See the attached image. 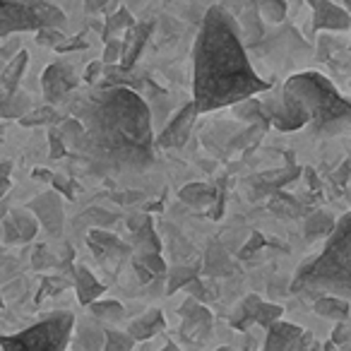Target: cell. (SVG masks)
Wrapping results in <instances>:
<instances>
[{"instance_id":"obj_7","label":"cell","mask_w":351,"mask_h":351,"mask_svg":"<svg viewBox=\"0 0 351 351\" xmlns=\"http://www.w3.org/2000/svg\"><path fill=\"white\" fill-rule=\"evenodd\" d=\"M44 29L36 12L22 0H0V39L15 32H39Z\"/></svg>"},{"instance_id":"obj_41","label":"cell","mask_w":351,"mask_h":351,"mask_svg":"<svg viewBox=\"0 0 351 351\" xmlns=\"http://www.w3.org/2000/svg\"><path fill=\"white\" fill-rule=\"evenodd\" d=\"M263 245H265L263 234H253V239H250L248 243L243 245V250H241V258H248V255H253L255 250H260Z\"/></svg>"},{"instance_id":"obj_27","label":"cell","mask_w":351,"mask_h":351,"mask_svg":"<svg viewBox=\"0 0 351 351\" xmlns=\"http://www.w3.org/2000/svg\"><path fill=\"white\" fill-rule=\"evenodd\" d=\"M255 3H258V12L265 17V22L282 25L287 20V0H255Z\"/></svg>"},{"instance_id":"obj_4","label":"cell","mask_w":351,"mask_h":351,"mask_svg":"<svg viewBox=\"0 0 351 351\" xmlns=\"http://www.w3.org/2000/svg\"><path fill=\"white\" fill-rule=\"evenodd\" d=\"M284 89L293 94L311 113L308 130L313 137H337L351 132V101L337 92V87L320 73H298L284 82Z\"/></svg>"},{"instance_id":"obj_40","label":"cell","mask_w":351,"mask_h":351,"mask_svg":"<svg viewBox=\"0 0 351 351\" xmlns=\"http://www.w3.org/2000/svg\"><path fill=\"white\" fill-rule=\"evenodd\" d=\"M104 70H106V68H104V63H101V60H92V63L87 65V70H84L82 80H84V82H87V84H94L99 77H101V73H104Z\"/></svg>"},{"instance_id":"obj_16","label":"cell","mask_w":351,"mask_h":351,"mask_svg":"<svg viewBox=\"0 0 351 351\" xmlns=\"http://www.w3.org/2000/svg\"><path fill=\"white\" fill-rule=\"evenodd\" d=\"M313 311L320 317H325V320L346 322L351 315V303L341 296H330V293H325V296L313 298Z\"/></svg>"},{"instance_id":"obj_3","label":"cell","mask_w":351,"mask_h":351,"mask_svg":"<svg viewBox=\"0 0 351 351\" xmlns=\"http://www.w3.org/2000/svg\"><path fill=\"white\" fill-rule=\"evenodd\" d=\"M291 293L301 298L341 296L351 298V212L335 221L325 248L301 265L291 282Z\"/></svg>"},{"instance_id":"obj_14","label":"cell","mask_w":351,"mask_h":351,"mask_svg":"<svg viewBox=\"0 0 351 351\" xmlns=\"http://www.w3.org/2000/svg\"><path fill=\"white\" fill-rule=\"evenodd\" d=\"M164 330H166V320L159 308H152V311H147L145 315H140L137 320H132L130 325H128V335L135 341H147Z\"/></svg>"},{"instance_id":"obj_18","label":"cell","mask_w":351,"mask_h":351,"mask_svg":"<svg viewBox=\"0 0 351 351\" xmlns=\"http://www.w3.org/2000/svg\"><path fill=\"white\" fill-rule=\"evenodd\" d=\"M178 197H181L186 205L195 207V210H207V207L215 205L217 200V188L210 186V183H188L178 191Z\"/></svg>"},{"instance_id":"obj_11","label":"cell","mask_w":351,"mask_h":351,"mask_svg":"<svg viewBox=\"0 0 351 351\" xmlns=\"http://www.w3.org/2000/svg\"><path fill=\"white\" fill-rule=\"evenodd\" d=\"M313 8V32H349L351 12L344 5H337L335 0H308Z\"/></svg>"},{"instance_id":"obj_20","label":"cell","mask_w":351,"mask_h":351,"mask_svg":"<svg viewBox=\"0 0 351 351\" xmlns=\"http://www.w3.org/2000/svg\"><path fill=\"white\" fill-rule=\"evenodd\" d=\"M260 303H263V298L255 296V293L245 296L243 301L239 303V308L234 311V315H231V325H234L236 330H241V332H245L250 325H255V317H258Z\"/></svg>"},{"instance_id":"obj_50","label":"cell","mask_w":351,"mask_h":351,"mask_svg":"<svg viewBox=\"0 0 351 351\" xmlns=\"http://www.w3.org/2000/svg\"><path fill=\"white\" fill-rule=\"evenodd\" d=\"M341 5H344V8H346V10H349V12H351V0H341Z\"/></svg>"},{"instance_id":"obj_29","label":"cell","mask_w":351,"mask_h":351,"mask_svg":"<svg viewBox=\"0 0 351 351\" xmlns=\"http://www.w3.org/2000/svg\"><path fill=\"white\" fill-rule=\"evenodd\" d=\"M135 339L128 335V330H104V349L101 351H130Z\"/></svg>"},{"instance_id":"obj_19","label":"cell","mask_w":351,"mask_h":351,"mask_svg":"<svg viewBox=\"0 0 351 351\" xmlns=\"http://www.w3.org/2000/svg\"><path fill=\"white\" fill-rule=\"evenodd\" d=\"M27 63H29V53H27V51H20V53L10 60V65L0 75V87H3V92H8V94L17 92L22 75H25V70H27Z\"/></svg>"},{"instance_id":"obj_17","label":"cell","mask_w":351,"mask_h":351,"mask_svg":"<svg viewBox=\"0 0 351 351\" xmlns=\"http://www.w3.org/2000/svg\"><path fill=\"white\" fill-rule=\"evenodd\" d=\"M75 291H77V298L82 306H92V303L99 301V296L106 291V287L99 284L97 279H94V274L89 272L84 265H77V267H75Z\"/></svg>"},{"instance_id":"obj_15","label":"cell","mask_w":351,"mask_h":351,"mask_svg":"<svg viewBox=\"0 0 351 351\" xmlns=\"http://www.w3.org/2000/svg\"><path fill=\"white\" fill-rule=\"evenodd\" d=\"M152 29H154L152 22H142V25H135L132 29H128V36L123 41V70H130L135 65L137 56L142 53L147 39H149Z\"/></svg>"},{"instance_id":"obj_51","label":"cell","mask_w":351,"mask_h":351,"mask_svg":"<svg viewBox=\"0 0 351 351\" xmlns=\"http://www.w3.org/2000/svg\"><path fill=\"white\" fill-rule=\"evenodd\" d=\"M217 351H234L231 346H221V349H217Z\"/></svg>"},{"instance_id":"obj_48","label":"cell","mask_w":351,"mask_h":351,"mask_svg":"<svg viewBox=\"0 0 351 351\" xmlns=\"http://www.w3.org/2000/svg\"><path fill=\"white\" fill-rule=\"evenodd\" d=\"M159 351H181V349H178L173 341H169V344H164V349H159Z\"/></svg>"},{"instance_id":"obj_31","label":"cell","mask_w":351,"mask_h":351,"mask_svg":"<svg viewBox=\"0 0 351 351\" xmlns=\"http://www.w3.org/2000/svg\"><path fill=\"white\" fill-rule=\"evenodd\" d=\"M89 311H92L94 317L106 322H118L123 317V306L118 301H94Z\"/></svg>"},{"instance_id":"obj_6","label":"cell","mask_w":351,"mask_h":351,"mask_svg":"<svg viewBox=\"0 0 351 351\" xmlns=\"http://www.w3.org/2000/svg\"><path fill=\"white\" fill-rule=\"evenodd\" d=\"M260 104H263V111L267 116L269 125L282 132L301 130L311 123V113L306 111V106L284 87L267 89V97L260 99Z\"/></svg>"},{"instance_id":"obj_34","label":"cell","mask_w":351,"mask_h":351,"mask_svg":"<svg viewBox=\"0 0 351 351\" xmlns=\"http://www.w3.org/2000/svg\"><path fill=\"white\" fill-rule=\"evenodd\" d=\"M135 243L140 245L142 250H154V253H159V239H156L154 229H152V219H149V217L145 219L142 229L135 231Z\"/></svg>"},{"instance_id":"obj_44","label":"cell","mask_w":351,"mask_h":351,"mask_svg":"<svg viewBox=\"0 0 351 351\" xmlns=\"http://www.w3.org/2000/svg\"><path fill=\"white\" fill-rule=\"evenodd\" d=\"M108 0H84V10L89 12V15H94V12L104 10V5H106Z\"/></svg>"},{"instance_id":"obj_24","label":"cell","mask_w":351,"mask_h":351,"mask_svg":"<svg viewBox=\"0 0 351 351\" xmlns=\"http://www.w3.org/2000/svg\"><path fill=\"white\" fill-rule=\"evenodd\" d=\"M10 224L15 226L20 241H32L39 231V221L34 215H29V210H15L10 217Z\"/></svg>"},{"instance_id":"obj_47","label":"cell","mask_w":351,"mask_h":351,"mask_svg":"<svg viewBox=\"0 0 351 351\" xmlns=\"http://www.w3.org/2000/svg\"><path fill=\"white\" fill-rule=\"evenodd\" d=\"M12 171V164L10 161H5V164H0V183H8V176H10Z\"/></svg>"},{"instance_id":"obj_1","label":"cell","mask_w":351,"mask_h":351,"mask_svg":"<svg viewBox=\"0 0 351 351\" xmlns=\"http://www.w3.org/2000/svg\"><path fill=\"white\" fill-rule=\"evenodd\" d=\"M84 125L75 149L94 173H142L156 161L152 111L132 87H99L73 104Z\"/></svg>"},{"instance_id":"obj_30","label":"cell","mask_w":351,"mask_h":351,"mask_svg":"<svg viewBox=\"0 0 351 351\" xmlns=\"http://www.w3.org/2000/svg\"><path fill=\"white\" fill-rule=\"evenodd\" d=\"M197 279V269L193 267H173L169 274V284H166V293H176L178 289L183 287H191L193 282Z\"/></svg>"},{"instance_id":"obj_2","label":"cell","mask_w":351,"mask_h":351,"mask_svg":"<svg viewBox=\"0 0 351 351\" xmlns=\"http://www.w3.org/2000/svg\"><path fill=\"white\" fill-rule=\"evenodd\" d=\"M272 89V82L255 73L239 22L221 5L207 10L193 46V101L210 113L245 101Z\"/></svg>"},{"instance_id":"obj_36","label":"cell","mask_w":351,"mask_h":351,"mask_svg":"<svg viewBox=\"0 0 351 351\" xmlns=\"http://www.w3.org/2000/svg\"><path fill=\"white\" fill-rule=\"evenodd\" d=\"M118 60H123V41L121 39H108L106 49H104L101 63L104 65H116Z\"/></svg>"},{"instance_id":"obj_53","label":"cell","mask_w":351,"mask_h":351,"mask_svg":"<svg viewBox=\"0 0 351 351\" xmlns=\"http://www.w3.org/2000/svg\"><path fill=\"white\" fill-rule=\"evenodd\" d=\"M349 32H351V29H349Z\"/></svg>"},{"instance_id":"obj_33","label":"cell","mask_w":351,"mask_h":351,"mask_svg":"<svg viewBox=\"0 0 351 351\" xmlns=\"http://www.w3.org/2000/svg\"><path fill=\"white\" fill-rule=\"evenodd\" d=\"M135 263H140L152 277H159L161 272H166L164 258H161L159 253H154V250H140V253L135 255Z\"/></svg>"},{"instance_id":"obj_10","label":"cell","mask_w":351,"mask_h":351,"mask_svg":"<svg viewBox=\"0 0 351 351\" xmlns=\"http://www.w3.org/2000/svg\"><path fill=\"white\" fill-rule=\"evenodd\" d=\"M200 116L195 101H188L181 111L176 113L169 123H166L164 130L156 135V149H173V147H183L191 137V130L195 125V118Z\"/></svg>"},{"instance_id":"obj_21","label":"cell","mask_w":351,"mask_h":351,"mask_svg":"<svg viewBox=\"0 0 351 351\" xmlns=\"http://www.w3.org/2000/svg\"><path fill=\"white\" fill-rule=\"evenodd\" d=\"M22 3H27V5L36 12V17H39L44 27H53V29H58V27L65 22V15L53 5V3H49V0H22Z\"/></svg>"},{"instance_id":"obj_23","label":"cell","mask_w":351,"mask_h":351,"mask_svg":"<svg viewBox=\"0 0 351 351\" xmlns=\"http://www.w3.org/2000/svg\"><path fill=\"white\" fill-rule=\"evenodd\" d=\"M236 113H239V118H243V121L258 123V125L263 128V130H267V128H269V121H267V116H265L260 99L250 97V99H245V101L236 104Z\"/></svg>"},{"instance_id":"obj_46","label":"cell","mask_w":351,"mask_h":351,"mask_svg":"<svg viewBox=\"0 0 351 351\" xmlns=\"http://www.w3.org/2000/svg\"><path fill=\"white\" fill-rule=\"evenodd\" d=\"M53 176H56V173H51L49 169H34V178H36V181L51 183V181H53Z\"/></svg>"},{"instance_id":"obj_37","label":"cell","mask_w":351,"mask_h":351,"mask_svg":"<svg viewBox=\"0 0 351 351\" xmlns=\"http://www.w3.org/2000/svg\"><path fill=\"white\" fill-rule=\"evenodd\" d=\"M36 39H39V44L53 46V49H58V46L65 41V34H60V32L53 29V27H44V29L36 32Z\"/></svg>"},{"instance_id":"obj_38","label":"cell","mask_w":351,"mask_h":351,"mask_svg":"<svg viewBox=\"0 0 351 351\" xmlns=\"http://www.w3.org/2000/svg\"><path fill=\"white\" fill-rule=\"evenodd\" d=\"M49 145H51V159H60V156L65 154V142H63V137H60V132L56 130V128H51L49 130Z\"/></svg>"},{"instance_id":"obj_45","label":"cell","mask_w":351,"mask_h":351,"mask_svg":"<svg viewBox=\"0 0 351 351\" xmlns=\"http://www.w3.org/2000/svg\"><path fill=\"white\" fill-rule=\"evenodd\" d=\"M132 267H135V272H137V279H140L142 284H147V282H152V279H154V277H152L149 272H147L145 267H142L140 263H135V260H132Z\"/></svg>"},{"instance_id":"obj_12","label":"cell","mask_w":351,"mask_h":351,"mask_svg":"<svg viewBox=\"0 0 351 351\" xmlns=\"http://www.w3.org/2000/svg\"><path fill=\"white\" fill-rule=\"evenodd\" d=\"M27 210L34 212L36 221H41L46 234L60 236V231H63V200H60V193H41L27 205Z\"/></svg>"},{"instance_id":"obj_26","label":"cell","mask_w":351,"mask_h":351,"mask_svg":"<svg viewBox=\"0 0 351 351\" xmlns=\"http://www.w3.org/2000/svg\"><path fill=\"white\" fill-rule=\"evenodd\" d=\"M137 22L132 20V15L125 10V8H121L118 12H113L111 17L106 20V29H104V39H118V34L125 29H132Z\"/></svg>"},{"instance_id":"obj_43","label":"cell","mask_w":351,"mask_h":351,"mask_svg":"<svg viewBox=\"0 0 351 351\" xmlns=\"http://www.w3.org/2000/svg\"><path fill=\"white\" fill-rule=\"evenodd\" d=\"M346 337H349V327L344 325V322H339V325H337V330L332 332V344H341V341L346 339Z\"/></svg>"},{"instance_id":"obj_22","label":"cell","mask_w":351,"mask_h":351,"mask_svg":"<svg viewBox=\"0 0 351 351\" xmlns=\"http://www.w3.org/2000/svg\"><path fill=\"white\" fill-rule=\"evenodd\" d=\"M25 113H29V99H27L25 94L5 92V97H0V116L3 118H17V121H20Z\"/></svg>"},{"instance_id":"obj_52","label":"cell","mask_w":351,"mask_h":351,"mask_svg":"<svg viewBox=\"0 0 351 351\" xmlns=\"http://www.w3.org/2000/svg\"><path fill=\"white\" fill-rule=\"evenodd\" d=\"M0 308H3V296H0Z\"/></svg>"},{"instance_id":"obj_5","label":"cell","mask_w":351,"mask_h":351,"mask_svg":"<svg viewBox=\"0 0 351 351\" xmlns=\"http://www.w3.org/2000/svg\"><path fill=\"white\" fill-rule=\"evenodd\" d=\"M75 330V315L68 311L51 313L15 335H0L3 351H65Z\"/></svg>"},{"instance_id":"obj_42","label":"cell","mask_w":351,"mask_h":351,"mask_svg":"<svg viewBox=\"0 0 351 351\" xmlns=\"http://www.w3.org/2000/svg\"><path fill=\"white\" fill-rule=\"evenodd\" d=\"M70 41H73V44H65V41H63V44H60L56 51H58V53H68V51L87 49V41H82V39H80V36H75V39H70Z\"/></svg>"},{"instance_id":"obj_8","label":"cell","mask_w":351,"mask_h":351,"mask_svg":"<svg viewBox=\"0 0 351 351\" xmlns=\"http://www.w3.org/2000/svg\"><path fill=\"white\" fill-rule=\"evenodd\" d=\"M178 315L183 317L181 322V335L186 337L188 341H205L210 339L212 335V325H215V317H212V311L207 306H202L197 298H186L178 311Z\"/></svg>"},{"instance_id":"obj_32","label":"cell","mask_w":351,"mask_h":351,"mask_svg":"<svg viewBox=\"0 0 351 351\" xmlns=\"http://www.w3.org/2000/svg\"><path fill=\"white\" fill-rule=\"evenodd\" d=\"M20 123H22V125H27V128H34V125H58L60 116L51 106H46V108H41V111L25 113V116L20 118Z\"/></svg>"},{"instance_id":"obj_9","label":"cell","mask_w":351,"mask_h":351,"mask_svg":"<svg viewBox=\"0 0 351 351\" xmlns=\"http://www.w3.org/2000/svg\"><path fill=\"white\" fill-rule=\"evenodd\" d=\"M80 84V77L75 73V68L68 60H56L41 75V94L49 104H56L65 97L68 92H73Z\"/></svg>"},{"instance_id":"obj_13","label":"cell","mask_w":351,"mask_h":351,"mask_svg":"<svg viewBox=\"0 0 351 351\" xmlns=\"http://www.w3.org/2000/svg\"><path fill=\"white\" fill-rule=\"evenodd\" d=\"M301 335H303V330L298 325L277 320L274 325L267 327L263 351H296L298 341H301Z\"/></svg>"},{"instance_id":"obj_28","label":"cell","mask_w":351,"mask_h":351,"mask_svg":"<svg viewBox=\"0 0 351 351\" xmlns=\"http://www.w3.org/2000/svg\"><path fill=\"white\" fill-rule=\"evenodd\" d=\"M56 130L60 132V137H63L65 147H70V149H75V147L80 145V140L84 137V125L75 116L73 118H65V121H60Z\"/></svg>"},{"instance_id":"obj_25","label":"cell","mask_w":351,"mask_h":351,"mask_svg":"<svg viewBox=\"0 0 351 351\" xmlns=\"http://www.w3.org/2000/svg\"><path fill=\"white\" fill-rule=\"evenodd\" d=\"M332 229H335V219L325 212H315L311 215V219L306 221V239L308 241H315V239H322V236H330Z\"/></svg>"},{"instance_id":"obj_49","label":"cell","mask_w":351,"mask_h":351,"mask_svg":"<svg viewBox=\"0 0 351 351\" xmlns=\"http://www.w3.org/2000/svg\"><path fill=\"white\" fill-rule=\"evenodd\" d=\"M255 344H258L255 339H248L245 341V351H255Z\"/></svg>"},{"instance_id":"obj_39","label":"cell","mask_w":351,"mask_h":351,"mask_svg":"<svg viewBox=\"0 0 351 351\" xmlns=\"http://www.w3.org/2000/svg\"><path fill=\"white\" fill-rule=\"evenodd\" d=\"M53 188H56V193H60V195H65L68 200H73V193H75V181H68L65 176H53Z\"/></svg>"},{"instance_id":"obj_35","label":"cell","mask_w":351,"mask_h":351,"mask_svg":"<svg viewBox=\"0 0 351 351\" xmlns=\"http://www.w3.org/2000/svg\"><path fill=\"white\" fill-rule=\"evenodd\" d=\"M282 306H274V303H260L258 308V317H255V325L265 327L267 330L269 325H274L277 320H282Z\"/></svg>"}]
</instances>
